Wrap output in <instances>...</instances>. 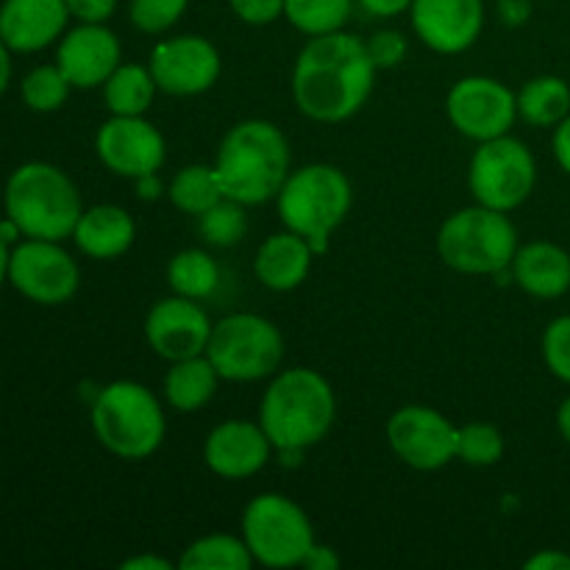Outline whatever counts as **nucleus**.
<instances>
[{
    "mask_svg": "<svg viewBox=\"0 0 570 570\" xmlns=\"http://www.w3.org/2000/svg\"><path fill=\"white\" fill-rule=\"evenodd\" d=\"M167 284L181 298L204 301L215 295L217 284H220V267L206 250H178L167 265Z\"/></svg>",
    "mask_w": 570,
    "mask_h": 570,
    "instance_id": "obj_28",
    "label": "nucleus"
},
{
    "mask_svg": "<svg viewBox=\"0 0 570 570\" xmlns=\"http://www.w3.org/2000/svg\"><path fill=\"white\" fill-rule=\"evenodd\" d=\"M228 6L248 26H271L284 17V0H228Z\"/></svg>",
    "mask_w": 570,
    "mask_h": 570,
    "instance_id": "obj_37",
    "label": "nucleus"
},
{
    "mask_svg": "<svg viewBox=\"0 0 570 570\" xmlns=\"http://www.w3.org/2000/svg\"><path fill=\"white\" fill-rule=\"evenodd\" d=\"M167 198L176 209H181L184 215H204L209 206H215L217 200L226 198L220 189V181L215 176V167L212 165H187L176 173V178L170 181L167 189Z\"/></svg>",
    "mask_w": 570,
    "mask_h": 570,
    "instance_id": "obj_29",
    "label": "nucleus"
},
{
    "mask_svg": "<svg viewBox=\"0 0 570 570\" xmlns=\"http://www.w3.org/2000/svg\"><path fill=\"white\" fill-rule=\"evenodd\" d=\"M65 0H3L0 6V39L17 53H33L65 37Z\"/></svg>",
    "mask_w": 570,
    "mask_h": 570,
    "instance_id": "obj_20",
    "label": "nucleus"
},
{
    "mask_svg": "<svg viewBox=\"0 0 570 570\" xmlns=\"http://www.w3.org/2000/svg\"><path fill=\"white\" fill-rule=\"evenodd\" d=\"M512 278L532 298H560L570 293V254L554 243H529L512 259Z\"/></svg>",
    "mask_w": 570,
    "mask_h": 570,
    "instance_id": "obj_23",
    "label": "nucleus"
},
{
    "mask_svg": "<svg viewBox=\"0 0 570 570\" xmlns=\"http://www.w3.org/2000/svg\"><path fill=\"white\" fill-rule=\"evenodd\" d=\"M289 142L271 120H243L226 131L215 156V176L226 198L259 206L282 193L289 170Z\"/></svg>",
    "mask_w": 570,
    "mask_h": 570,
    "instance_id": "obj_2",
    "label": "nucleus"
},
{
    "mask_svg": "<svg viewBox=\"0 0 570 570\" xmlns=\"http://www.w3.org/2000/svg\"><path fill=\"white\" fill-rule=\"evenodd\" d=\"M6 217L14 220L22 237L53 239L72 237L83 204L78 187L61 167L48 161L20 165L6 181Z\"/></svg>",
    "mask_w": 570,
    "mask_h": 570,
    "instance_id": "obj_4",
    "label": "nucleus"
},
{
    "mask_svg": "<svg viewBox=\"0 0 570 570\" xmlns=\"http://www.w3.org/2000/svg\"><path fill=\"white\" fill-rule=\"evenodd\" d=\"M460 426L432 406L410 404L387 421V443L404 465L415 471H440L456 460Z\"/></svg>",
    "mask_w": 570,
    "mask_h": 570,
    "instance_id": "obj_13",
    "label": "nucleus"
},
{
    "mask_svg": "<svg viewBox=\"0 0 570 570\" xmlns=\"http://www.w3.org/2000/svg\"><path fill=\"white\" fill-rule=\"evenodd\" d=\"M206 356L223 382H262L282 367L284 337L267 317L237 312L212 326Z\"/></svg>",
    "mask_w": 570,
    "mask_h": 570,
    "instance_id": "obj_8",
    "label": "nucleus"
},
{
    "mask_svg": "<svg viewBox=\"0 0 570 570\" xmlns=\"http://www.w3.org/2000/svg\"><path fill=\"white\" fill-rule=\"evenodd\" d=\"M504 456V434L493 423H465L456 438V460L473 468H490Z\"/></svg>",
    "mask_w": 570,
    "mask_h": 570,
    "instance_id": "obj_33",
    "label": "nucleus"
},
{
    "mask_svg": "<svg viewBox=\"0 0 570 570\" xmlns=\"http://www.w3.org/2000/svg\"><path fill=\"white\" fill-rule=\"evenodd\" d=\"M72 83L67 81L65 72L59 70V65H42L33 67L26 78H22V100L31 111L39 115H50V111H59L67 104V95H70Z\"/></svg>",
    "mask_w": 570,
    "mask_h": 570,
    "instance_id": "obj_32",
    "label": "nucleus"
},
{
    "mask_svg": "<svg viewBox=\"0 0 570 570\" xmlns=\"http://www.w3.org/2000/svg\"><path fill=\"white\" fill-rule=\"evenodd\" d=\"M220 382L223 379L217 376L215 365L206 354L170 362V371L165 376V399L173 410L198 412L215 399Z\"/></svg>",
    "mask_w": 570,
    "mask_h": 570,
    "instance_id": "obj_24",
    "label": "nucleus"
},
{
    "mask_svg": "<svg viewBox=\"0 0 570 570\" xmlns=\"http://www.w3.org/2000/svg\"><path fill=\"white\" fill-rule=\"evenodd\" d=\"M451 126L468 139L488 142L512 131L518 120V95L490 76H465L445 98Z\"/></svg>",
    "mask_w": 570,
    "mask_h": 570,
    "instance_id": "obj_11",
    "label": "nucleus"
},
{
    "mask_svg": "<svg viewBox=\"0 0 570 570\" xmlns=\"http://www.w3.org/2000/svg\"><path fill=\"white\" fill-rule=\"evenodd\" d=\"M248 206L239 204V200L220 198L215 206L198 215V232L204 237L206 245L212 248H232L248 232V215H245Z\"/></svg>",
    "mask_w": 570,
    "mask_h": 570,
    "instance_id": "obj_31",
    "label": "nucleus"
},
{
    "mask_svg": "<svg viewBox=\"0 0 570 570\" xmlns=\"http://www.w3.org/2000/svg\"><path fill=\"white\" fill-rule=\"evenodd\" d=\"M9 78H11V59H9V45L0 39V98L9 89Z\"/></svg>",
    "mask_w": 570,
    "mask_h": 570,
    "instance_id": "obj_46",
    "label": "nucleus"
},
{
    "mask_svg": "<svg viewBox=\"0 0 570 570\" xmlns=\"http://www.w3.org/2000/svg\"><path fill=\"white\" fill-rule=\"evenodd\" d=\"M529 570H570V554L557 549H546L540 554L529 557L527 560Z\"/></svg>",
    "mask_w": 570,
    "mask_h": 570,
    "instance_id": "obj_40",
    "label": "nucleus"
},
{
    "mask_svg": "<svg viewBox=\"0 0 570 570\" xmlns=\"http://www.w3.org/2000/svg\"><path fill=\"white\" fill-rule=\"evenodd\" d=\"M362 9L371 17H382V20H390V17H399L404 11H410L412 0H356Z\"/></svg>",
    "mask_w": 570,
    "mask_h": 570,
    "instance_id": "obj_39",
    "label": "nucleus"
},
{
    "mask_svg": "<svg viewBox=\"0 0 570 570\" xmlns=\"http://www.w3.org/2000/svg\"><path fill=\"white\" fill-rule=\"evenodd\" d=\"M443 265L465 276H493L512 267L518 254V228L507 212L490 206H465L454 212L438 232Z\"/></svg>",
    "mask_w": 570,
    "mask_h": 570,
    "instance_id": "obj_7",
    "label": "nucleus"
},
{
    "mask_svg": "<svg viewBox=\"0 0 570 570\" xmlns=\"http://www.w3.org/2000/svg\"><path fill=\"white\" fill-rule=\"evenodd\" d=\"M243 540L265 568H298L315 549L309 515L282 493H262L243 512Z\"/></svg>",
    "mask_w": 570,
    "mask_h": 570,
    "instance_id": "obj_9",
    "label": "nucleus"
},
{
    "mask_svg": "<svg viewBox=\"0 0 570 570\" xmlns=\"http://www.w3.org/2000/svg\"><path fill=\"white\" fill-rule=\"evenodd\" d=\"M273 443L262 423L223 421L209 432L204 443V460L215 476L248 479L271 462Z\"/></svg>",
    "mask_w": 570,
    "mask_h": 570,
    "instance_id": "obj_19",
    "label": "nucleus"
},
{
    "mask_svg": "<svg viewBox=\"0 0 570 570\" xmlns=\"http://www.w3.org/2000/svg\"><path fill=\"white\" fill-rule=\"evenodd\" d=\"M337 399L323 373L287 367L276 373L259 404V423L276 451H306L334 426Z\"/></svg>",
    "mask_w": 570,
    "mask_h": 570,
    "instance_id": "obj_3",
    "label": "nucleus"
},
{
    "mask_svg": "<svg viewBox=\"0 0 570 570\" xmlns=\"http://www.w3.org/2000/svg\"><path fill=\"white\" fill-rule=\"evenodd\" d=\"M89 417L98 443L120 460H148L165 443L167 421L159 399L139 382L106 384Z\"/></svg>",
    "mask_w": 570,
    "mask_h": 570,
    "instance_id": "obj_6",
    "label": "nucleus"
},
{
    "mask_svg": "<svg viewBox=\"0 0 570 570\" xmlns=\"http://www.w3.org/2000/svg\"><path fill=\"white\" fill-rule=\"evenodd\" d=\"M551 145H554L557 165H560L570 176V115L554 128V139H551Z\"/></svg>",
    "mask_w": 570,
    "mask_h": 570,
    "instance_id": "obj_42",
    "label": "nucleus"
},
{
    "mask_svg": "<svg viewBox=\"0 0 570 570\" xmlns=\"http://www.w3.org/2000/svg\"><path fill=\"white\" fill-rule=\"evenodd\" d=\"M499 14L504 20V26H523L532 17V3L529 0H501Z\"/></svg>",
    "mask_w": 570,
    "mask_h": 570,
    "instance_id": "obj_41",
    "label": "nucleus"
},
{
    "mask_svg": "<svg viewBox=\"0 0 570 570\" xmlns=\"http://www.w3.org/2000/svg\"><path fill=\"white\" fill-rule=\"evenodd\" d=\"M9 248H6V239L0 237V284L9 278Z\"/></svg>",
    "mask_w": 570,
    "mask_h": 570,
    "instance_id": "obj_48",
    "label": "nucleus"
},
{
    "mask_svg": "<svg viewBox=\"0 0 570 570\" xmlns=\"http://www.w3.org/2000/svg\"><path fill=\"white\" fill-rule=\"evenodd\" d=\"M543 362L560 382L570 384V315H560L543 332Z\"/></svg>",
    "mask_w": 570,
    "mask_h": 570,
    "instance_id": "obj_35",
    "label": "nucleus"
},
{
    "mask_svg": "<svg viewBox=\"0 0 570 570\" xmlns=\"http://www.w3.org/2000/svg\"><path fill=\"white\" fill-rule=\"evenodd\" d=\"M11 287L42 306L67 304L78 293L76 259L53 239H26L9 256Z\"/></svg>",
    "mask_w": 570,
    "mask_h": 570,
    "instance_id": "obj_12",
    "label": "nucleus"
},
{
    "mask_svg": "<svg viewBox=\"0 0 570 570\" xmlns=\"http://www.w3.org/2000/svg\"><path fill=\"white\" fill-rule=\"evenodd\" d=\"M122 570H173V566L161 557L154 554H139V557H128L126 562L120 566Z\"/></svg>",
    "mask_w": 570,
    "mask_h": 570,
    "instance_id": "obj_44",
    "label": "nucleus"
},
{
    "mask_svg": "<svg viewBox=\"0 0 570 570\" xmlns=\"http://www.w3.org/2000/svg\"><path fill=\"white\" fill-rule=\"evenodd\" d=\"M304 568L309 570H337L340 568V557L334 554V549L328 546H317L309 551V557L304 560Z\"/></svg>",
    "mask_w": 570,
    "mask_h": 570,
    "instance_id": "obj_43",
    "label": "nucleus"
},
{
    "mask_svg": "<svg viewBox=\"0 0 570 570\" xmlns=\"http://www.w3.org/2000/svg\"><path fill=\"white\" fill-rule=\"evenodd\" d=\"M95 154L109 173L137 181L161 170L167 159V142L159 128L142 115H115L95 134Z\"/></svg>",
    "mask_w": 570,
    "mask_h": 570,
    "instance_id": "obj_15",
    "label": "nucleus"
},
{
    "mask_svg": "<svg viewBox=\"0 0 570 570\" xmlns=\"http://www.w3.org/2000/svg\"><path fill=\"white\" fill-rule=\"evenodd\" d=\"M254 554L248 543L234 534H206L187 546L178 568L181 570H250Z\"/></svg>",
    "mask_w": 570,
    "mask_h": 570,
    "instance_id": "obj_27",
    "label": "nucleus"
},
{
    "mask_svg": "<svg viewBox=\"0 0 570 570\" xmlns=\"http://www.w3.org/2000/svg\"><path fill=\"white\" fill-rule=\"evenodd\" d=\"M354 0H284V17L306 37L343 31Z\"/></svg>",
    "mask_w": 570,
    "mask_h": 570,
    "instance_id": "obj_30",
    "label": "nucleus"
},
{
    "mask_svg": "<svg viewBox=\"0 0 570 570\" xmlns=\"http://www.w3.org/2000/svg\"><path fill=\"white\" fill-rule=\"evenodd\" d=\"M189 0H131L128 20L142 33H165L176 26L187 11Z\"/></svg>",
    "mask_w": 570,
    "mask_h": 570,
    "instance_id": "obj_34",
    "label": "nucleus"
},
{
    "mask_svg": "<svg viewBox=\"0 0 570 570\" xmlns=\"http://www.w3.org/2000/svg\"><path fill=\"white\" fill-rule=\"evenodd\" d=\"M212 326L215 323L209 321L198 301L173 293L170 298H161L150 306L145 317V340L156 356L178 362L206 354Z\"/></svg>",
    "mask_w": 570,
    "mask_h": 570,
    "instance_id": "obj_16",
    "label": "nucleus"
},
{
    "mask_svg": "<svg viewBox=\"0 0 570 570\" xmlns=\"http://www.w3.org/2000/svg\"><path fill=\"white\" fill-rule=\"evenodd\" d=\"M312 259H315V250L301 234L289 232V228L271 234L256 250V282L262 287L273 289V293H289V289L301 287L306 282L312 271Z\"/></svg>",
    "mask_w": 570,
    "mask_h": 570,
    "instance_id": "obj_21",
    "label": "nucleus"
},
{
    "mask_svg": "<svg viewBox=\"0 0 570 570\" xmlns=\"http://www.w3.org/2000/svg\"><path fill=\"white\" fill-rule=\"evenodd\" d=\"M122 48L104 22H81L61 37L56 65L76 89H95L122 65Z\"/></svg>",
    "mask_w": 570,
    "mask_h": 570,
    "instance_id": "obj_18",
    "label": "nucleus"
},
{
    "mask_svg": "<svg viewBox=\"0 0 570 570\" xmlns=\"http://www.w3.org/2000/svg\"><path fill=\"white\" fill-rule=\"evenodd\" d=\"M570 115V87L560 76H538L518 92V117L534 128H557Z\"/></svg>",
    "mask_w": 570,
    "mask_h": 570,
    "instance_id": "obj_25",
    "label": "nucleus"
},
{
    "mask_svg": "<svg viewBox=\"0 0 570 570\" xmlns=\"http://www.w3.org/2000/svg\"><path fill=\"white\" fill-rule=\"evenodd\" d=\"M354 204V187L340 167L315 161L298 167L287 176L282 193L276 195L278 217L284 228L301 234L312 250L326 254L332 245V234L348 217Z\"/></svg>",
    "mask_w": 570,
    "mask_h": 570,
    "instance_id": "obj_5",
    "label": "nucleus"
},
{
    "mask_svg": "<svg viewBox=\"0 0 570 570\" xmlns=\"http://www.w3.org/2000/svg\"><path fill=\"white\" fill-rule=\"evenodd\" d=\"M156 81L150 67L120 65L104 83L106 109L120 117H139L150 109L156 95Z\"/></svg>",
    "mask_w": 570,
    "mask_h": 570,
    "instance_id": "obj_26",
    "label": "nucleus"
},
{
    "mask_svg": "<svg viewBox=\"0 0 570 570\" xmlns=\"http://www.w3.org/2000/svg\"><path fill=\"white\" fill-rule=\"evenodd\" d=\"M65 3L78 22H106L117 9V0H65Z\"/></svg>",
    "mask_w": 570,
    "mask_h": 570,
    "instance_id": "obj_38",
    "label": "nucleus"
},
{
    "mask_svg": "<svg viewBox=\"0 0 570 570\" xmlns=\"http://www.w3.org/2000/svg\"><path fill=\"white\" fill-rule=\"evenodd\" d=\"M72 239L83 256L109 262L131 248L134 239H137V226L122 206L98 204L81 212Z\"/></svg>",
    "mask_w": 570,
    "mask_h": 570,
    "instance_id": "obj_22",
    "label": "nucleus"
},
{
    "mask_svg": "<svg viewBox=\"0 0 570 570\" xmlns=\"http://www.w3.org/2000/svg\"><path fill=\"white\" fill-rule=\"evenodd\" d=\"M557 429H560V434L566 438V443H570V395L562 401L560 410H557Z\"/></svg>",
    "mask_w": 570,
    "mask_h": 570,
    "instance_id": "obj_47",
    "label": "nucleus"
},
{
    "mask_svg": "<svg viewBox=\"0 0 570 570\" xmlns=\"http://www.w3.org/2000/svg\"><path fill=\"white\" fill-rule=\"evenodd\" d=\"M538 184V161L532 150L512 134L479 142L468 167V187L476 204L510 215L523 206Z\"/></svg>",
    "mask_w": 570,
    "mask_h": 570,
    "instance_id": "obj_10",
    "label": "nucleus"
},
{
    "mask_svg": "<svg viewBox=\"0 0 570 570\" xmlns=\"http://www.w3.org/2000/svg\"><path fill=\"white\" fill-rule=\"evenodd\" d=\"M134 184H137V195L142 200H156L161 193H165V187H161V181H159V178H156V173L137 178V181H134Z\"/></svg>",
    "mask_w": 570,
    "mask_h": 570,
    "instance_id": "obj_45",
    "label": "nucleus"
},
{
    "mask_svg": "<svg viewBox=\"0 0 570 570\" xmlns=\"http://www.w3.org/2000/svg\"><path fill=\"white\" fill-rule=\"evenodd\" d=\"M154 81L161 92L176 98H193L212 89L220 78V50L206 37L181 33L154 45L148 59Z\"/></svg>",
    "mask_w": 570,
    "mask_h": 570,
    "instance_id": "obj_14",
    "label": "nucleus"
},
{
    "mask_svg": "<svg viewBox=\"0 0 570 570\" xmlns=\"http://www.w3.org/2000/svg\"><path fill=\"white\" fill-rule=\"evenodd\" d=\"M365 48L376 70H393V67H399L406 59L410 45H406V37L401 31L382 28V31L371 33V39H365Z\"/></svg>",
    "mask_w": 570,
    "mask_h": 570,
    "instance_id": "obj_36",
    "label": "nucleus"
},
{
    "mask_svg": "<svg viewBox=\"0 0 570 570\" xmlns=\"http://www.w3.org/2000/svg\"><path fill=\"white\" fill-rule=\"evenodd\" d=\"M412 31L429 50L462 53L484 28V0H412Z\"/></svg>",
    "mask_w": 570,
    "mask_h": 570,
    "instance_id": "obj_17",
    "label": "nucleus"
},
{
    "mask_svg": "<svg viewBox=\"0 0 570 570\" xmlns=\"http://www.w3.org/2000/svg\"><path fill=\"white\" fill-rule=\"evenodd\" d=\"M376 83L365 39L334 31L309 37L293 70V98L315 122H343L367 104Z\"/></svg>",
    "mask_w": 570,
    "mask_h": 570,
    "instance_id": "obj_1",
    "label": "nucleus"
}]
</instances>
